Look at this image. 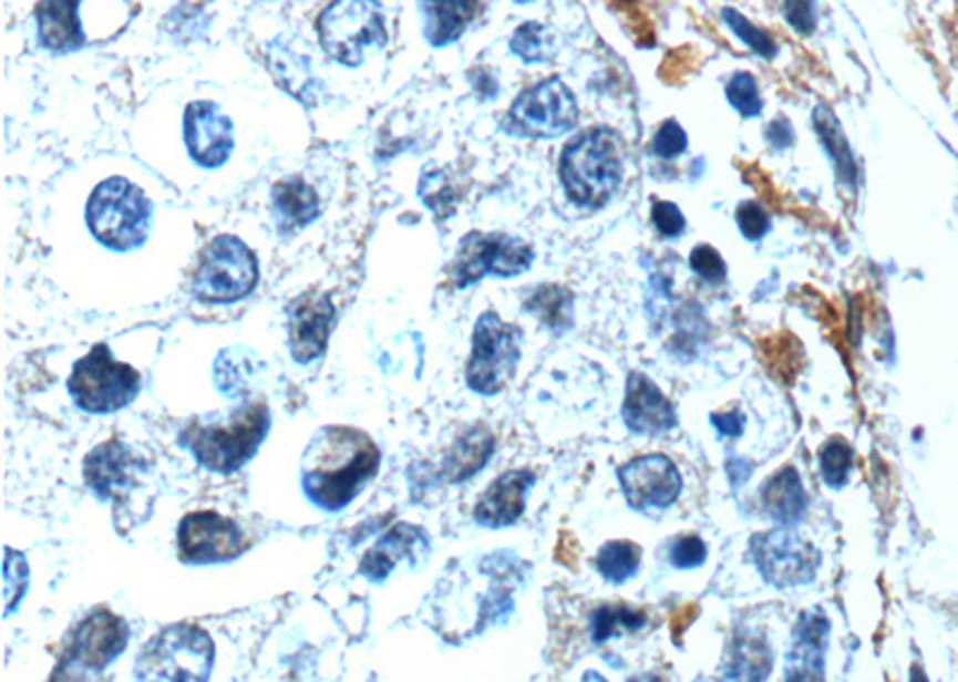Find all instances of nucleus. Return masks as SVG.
Masks as SVG:
<instances>
[{
	"label": "nucleus",
	"mask_w": 958,
	"mask_h": 682,
	"mask_svg": "<svg viewBox=\"0 0 958 682\" xmlns=\"http://www.w3.org/2000/svg\"><path fill=\"white\" fill-rule=\"evenodd\" d=\"M851 465H853V453L842 438L830 441L820 453L822 479L832 488H842L848 482Z\"/></svg>",
	"instance_id": "f704fd0d"
},
{
	"label": "nucleus",
	"mask_w": 958,
	"mask_h": 682,
	"mask_svg": "<svg viewBox=\"0 0 958 682\" xmlns=\"http://www.w3.org/2000/svg\"><path fill=\"white\" fill-rule=\"evenodd\" d=\"M37 27L43 46L53 53L78 51L84 43L80 27V0H41Z\"/></svg>",
	"instance_id": "5701e85b"
},
{
	"label": "nucleus",
	"mask_w": 958,
	"mask_h": 682,
	"mask_svg": "<svg viewBox=\"0 0 958 682\" xmlns=\"http://www.w3.org/2000/svg\"><path fill=\"white\" fill-rule=\"evenodd\" d=\"M271 209L284 232L300 230L319 216V197L300 177L284 180L271 189Z\"/></svg>",
	"instance_id": "393cba45"
},
{
	"label": "nucleus",
	"mask_w": 958,
	"mask_h": 682,
	"mask_svg": "<svg viewBox=\"0 0 958 682\" xmlns=\"http://www.w3.org/2000/svg\"><path fill=\"white\" fill-rule=\"evenodd\" d=\"M762 508L781 525L799 523L807 510V494L799 472L784 467L762 486Z\"/></svg>",
	"instance_id": "bb28decb"
},
{
	"label": "nucleus",
	"mask_w": 958,
	"mask_h": 682,
	"mask_svg": "<svg viewBox=\"0 0 958 682\" xmlns=\"http://www.w3.org/2000/svg\"><path fill=\"white\" fill-rule=\"evenodd\" d=\"M336 323V307L327 294H302L288 307V340L295 362L307 364L327 350Z\"/></svg>",
	"instance_id": "dca6fc26"
},
{
	"label": "nucleus",
	"mask_w": 958,
	"mask_h": 682,
	"mask_svg": "<svg viewBox=\"0 0 958 682\" xmlns=\"http://www.w3.org/2000/svg\"><path fill=\"white\" fill-rule=\"evenodd\" d=\"M727 99L743 117H758L762 113L760 86L750 72H735L727 84Z\"/></svg>",
	"instance_id": "c9c22d12"
},
{
	"label": "nucleus",
	"mask_w": 958,
	"mask_h": 682,
	"mask_svg": "<svg viewBox=\"0 0 958 682\" xmlns=\"http://www.w3.org/2000/svg\"><path fill=\"white\" fill-rule=\"evenodd\" d=\"M511 49L515 55H521L525 63H542L549 61L554 53V37L544 24L525 22L523 27L515 29Z\"/></svg>",
	"instance_id": "473e14b6"
},
{
	"label": "nucleus",
	"mask_w": 958,
	"mask_h": 682,
	"mask_svg": "<svg viewBox=\"0 0 958 682\" xmlns=\"http://www.w3.org/2000/svg\"><path fill=\"white\" fill-rule=\"evenodd\" d=\"M140 467L127 446L121 441H109L86 455L84 479L101 500H115L135 484Z\"/></svg>",
	"instance_id": "aec40b11"
},
{
	"label": "nucleus",
	"mask_w": 958,
	"mask_h": 682,
	"mask_svg": "<svg viewBox=\"0 0 958 682\" xmlns=\"http://www.w3.org/2000/svg\"><path fill=\"white\" fill-rule=\"evenodd\" d=\"M86 224L96 240L117 251L140 247L152 228V204L123 177L101 183L86 206Z\"/></svg>",
	"instance_id": "20e7f679"
},
{
	"label": "nucleus",
	"mask_w": 958,
	"mask_h": 682,
	"mask_svg": "<svg viewBox=\"0 0 958 682\" xmlns=\"http://www.w3.org/2000/svg\"><path fill=\"white\" fill-rule=\"evenodd\" d=\"M426 551V531L415 525H395L367 551L360 572L367 580H387L389 572L405 558H418Z\"/></svg>",
	"instance_id": "4be33fe9"
},
{
	"label": "nucleus",
	"mask_w": 958,
	"mask_h": 682,
	"mask_svg": "<svg viewBox=\"0 0 958 682\" xmlns=\"http://www.w3.org/2000/svg\"><path fill=\"white\" fill-rule=\"evenodd\" d=\"M523 331L506 323L496 311H484L475 323L473 354L467 360L465 381L480 395H496L513 379L523 354Z\"/></svg>",
	"instance_id": "1a4fd4ad"
},
{
	"label": "nucleus",
	"mask_w": 958,
	"mask_h": 682,
	"mask_svg": "<svg viewBox=\"0 0 958 682\" xmlns=\"http://www.w3.org/2000/svg\"><path fill=\"white\" fill-rule=\"evenodd\" d=\"M321 49L336 63L356 68L367 49L387 43V22L377 0H336L319 18Z\"/></svg>",
	"instance_id": "0eeeda50"
},
{
	"label": "nucleus",
	"mask_w": 958,
	"mask_h": 682,
	"mask_svg": "<svg viewBox=\"0 0 958 682\" xmlns=\"http://www.w3.org/2000/svg\"><path fill=\"white\" fill-rule=\"evenodd\" d=\"M496 448V441L486 426H473L453 443V448L446 453L444 465H441V474L453 484L465 482L477 474Z\"/></svg>",
	"instance_id": "a878e982"
},
{
	"label": "nucleus",
	"mask_w": 958,
	"mask_h": 682,
	"mask_svg": "<svg viewBox=\"0 0 958 682\" xmlns=\"http://www.w3.org/2000/svg\"><path fill=\"white\" fill-rule=\"evenodd\" d=\"M418 3L424 18V37L432 46H449L459 41L482 8V0H418Z\"/></svg>",
	"instance_id": "b1692460"
},
{
	"label": "nucleus",
	"mask_w": 958,
	"mask_h": 682,
	"mask_svg": "<svg viewBox=\"0 0 958 682\" xmlns=\"http://www.w3.org/2000/svg\"><path fill=\"white\" fill-rule=\"evenodd\" d=\"M269 407L264 403H247L235 410L226 422L189 424L181 434V443L202 467L230 474L257 453L264 436L269 434Z\"/></svg>",
	"instance_id": "7ed1b4c3"
},
{
	"label": "nucleus",
	"mask_w": 958,
	"mask_h": 682,
	"mask_svg": "<svg viewBox=\"0 0 958 682\" xmlns=\"http://www.w3.org/2000/svg\"><path fill=\"white\" fill-rule=\"evenodd\" d=\"M655 154L659 158H676L681 156L688 149V135L686 130L678 125L676 121H667L661 123V127L657 130L655 135Z\"/></svg>",
	"instance_id": "79ce46f5"
},
{
	"label": "nucleus",
	"mask_w": 958,
	"mask_h": 682,
	"mask_svg": "<svg viewBox=\"0 0 958 682\" xmlns=\"http://www.w3.org/2000/svg\"><path fill=\"white\" fill-rule=\"evenodd\" d=\"M669 560H671V566L678 570L700 568L702 562L707 560V546L700 537H683V539L673 541L671 551H669Z\"/></svg>",
	"instance_id": "a19ab883"
},
{
	"label": "nucleus",
	"mask_w": 958,
	"mask_h": 682,
	"mask_svg": "<svg viewBox=\"0 0 958 682\" xmlns=\"http://www.w3.org/2000/svg\"><path fill=\"white\" fill-rule=\"evenodd\" d=\"M645 620L642 611H632L626 606H601L593 616V640L595 644H604L618 634V630L636 632L645 626Z\"/></svg>",
	"instance_id": "2f4dec72"
},
{
	"label": "nucleus",
	"mask_w": 958,
	"mask_h": 682,
	"mask_svg": "<svg viewBox=\"0 0 958 682\" xmlns=\"http://www.w3.org/2000/svg\"><path fill=\"white\" fill-rule=\"evenodd\" d=\"M597 568L609 582H626L640 568V546L630 541H609L601 546Z\"/></svg>",
	"instance_id": "c756f323"
},
{
	"label": "nucleus",
	"mask_w": 958,
	"mask_h": 682,
	"mask_svg": "<svg viewBox=\"0 0 958 682\" xmlns=\"http://www.w3.org/2000/svg\"><path fill=\"white\" fill-rule=\"evenodd\" d=\"M573 302V292L562 286H537L523 304L527 314H533L539 323H544V329L564 333L575 321Z\"/></svg>",
	"instance_id": "c85d7f7f"
},
{
	"label": "nucleus",
	"mask_w": 958,
	"mask_h": 682,
	"mask_svg": "<svg viewBox=\"0 0 958 682\" xmlns=\"http://www.w3.org/2000/svg\"><path fill=\"white\" fill-rule=\"evenodd\" d=\"M712 424L719 434L724 436H741L745 428V417L741 412H717L712 414Z\"/></svg>",
	"instance_id": "a18cd8bd"
},
{
	"label": "nucleus",
	"mask_w": 958,
	"mask_h": 682,
	"mask_svg": "<svg viewBox=\"0 0 958 682\" xmlns=\"http://www.w3.org/2000/svg\"><path fill=\"white\" fill-rule=\"evenodd\" d=\"M827 647H830V620L820 611H805L793 628L789 659H786V678L822 680Z\"/></svg>",
	"instance_id": "6ab92c4d"
},
{
	"label": "nucleus",
	"mask_w": 958,
	"mask_h": 682,
	"mask_svg": "<svg viewBox=\"0 0 958 682\" xmlns=\"http://www.w3.org/2000/svg\"><path fill=\"white\" fill-rule=\"evenodd\" d=\"M185 142L199 166H224L233 149V125L209 101L192 103L185 115Z\"/></svg>",
	"instance_id": "f3484780"
},
{
	"label": "nucleus",
	"mask_w": 958,
	"mask_h": 682,
	"mask_svg": "<svg viewBox=\"0 0 958 682\" xmlns=\"http://www.w3.org/2000/svg\"><path fill=\"white\" fill-rule=\"evenodd\" d=\"M621 414L630 432L640 436L667 434L678 422L671 400L645 374L628 376Z\"/></svg>",
	"instance_id": "a211bd4d"
},
{
	"label": "nucleus",
	"mask_w": 958,
	"mask_h": 682,
	"mask_svg": "<svg viewBox=\"0 0 958 682\" xmlns=\"http://www.w3.org/2000/svg\"><path fill=\"white\" fill-rule=\"evenodd\" d=\"M245 548L240 527L214 513L187 515L178 527V554L185 562H226L238 558Z\"/></svg>",
	"instance_id": "4468645a"
},
{
	"label": "nucleus",
	"mask_w": 958,
	"mask_h": 682,
	"mask_svg": "<svg viewBox=\"0 0 958 682\" xmlns=\"http://www.w3.org/2000/svg\"><path fill=\"white\" fill-rule=\"evenodd\" d=\"M257 259L238 237L220 235L206 245L192 276V292L202 302L228 304L247 298L257 283Z\"/></svg>",
	"instance_id": "6e6552de"
},
{
	"label": "nucleus",
	"mask_w": 958,
	"mask_h": 682,
	"mask_svg": "<svg viewBox=\"0 0 958 682\" xmlns=\"http://www.w3.org/2000/svg\"><path fill=\"white\" fill-rule=\"evenodd\" d=\"M381 465L377 443L348 426H327L309 443L302 488L323 510H341L367 486Z\"/></svg>",
	"instance_id": "f257e3e1"
},
{
	"label": "nucleus",
	"mask_w": 958,
	"mask_h": 682,
	"mask_svg": "<svg viewBox=\"0 0 958 682\" xmlns=\"http://www.w3.org/2000/svg\"><path fill=\"white\" fill-rule=\"evenodd\" d=\"M624 496L636 510L669 508L681 494V474L665 455H645L630 459L618 469Z\"/></svg>",
	"instance_id": "2eb2a0df"
},
{
	"label": "nucleus",
	"mask_w": 958,
	"mask_h": 682,
	"mask_svg": "<svg viewBox=\"0 0 958 682\" xmlns=\"http://www.w3.org/2000/svg\"><path fill=\"white\" fill-rule=\"evenodd\" d=\"M533 261V247L518 237L504 232H470L459 245V255L449 273L455 288H467L486 276L511 278L525 273Z\"/></svg>",
	"instance_id": "9b49d317"
},
{
	"label": "nucleus",
	"mask_w": 958,
	"mask_h": 682,
	"mask_svg": "<svg viewBox=\"0 0 958 682\" xmlns=\"http://www.w3.org/2000/svg\"><path fill=\"white\" fill-rule=\"evenodd\" d=\"M750 556L764 580L781 589L807 585L820 568L817 548L791 527L755 534L750 539Z\"/></svg>",
	"instance_id": "ddd939ff"
},
{
	"label": "nucleus",
	"mask_w": 958,
	"mask_h": 682,
	"mask_svg": "<svg viewBox=\"0 0 958 682\" xmlns=\"http://www.w3.org/2000/svg\"><path fill=\"white\" fill-rule=\"evenodd\" d=\"M558 173L575 206L599 209L621 187L624 144L609 127L587 130L566 144Z\"/></svg>",
	"instance_id": "f03ea898"
},
{
	"label": "nucleus",
	"mask_w": 958,
	"mask_h": 682,
	"mask_svg": "<svg viewBox=\"0 0 958 682\" xmlns=\"http://www.w3.org/2000/svg\"><path fill=\"white\" fill-rule=\"evenodd\" d=\"M535 484V474L527 469H511L486 488L482 494L477 508H475V520L482 527L501 529L515 525L525 513V500L527 492Z\"/></svg>",
	"instance_id": "412c9836"
},
{
	"label": "nucleus",
	"mask_w": 958,
	"mask_h": 682,
	"mask_svg": "<svg viewBox=\"0 0 958 682\" xmlns=\"http://www.w3.org/2000/svg\"><path fill=\"white\" fill-rule=\"evenodd\" d=\"M214 669V642L202 628L178 622L144 644L135 663L140 680H206Z\"/></svg>",
	"instance_id": "39448f33"
},
{
	"label": "nucleus",
	"mask_w": 958,
	"mask_h": 682,
	"mask_svg": "<svg viewBox=\"0 0 958 682\" xmlns=\"http://www.w3.org/2000/svg\"><path fill=\"white\" fill-rule=\"evenodd\" d=\"M731 673L733 678L760 680L772 669V651L764 642L753 637H741L731 649Z\"/></svg>",
	"instance_id": "7c9ffc66"
},
{
	"label": "nucleus",
	"mask_w": 958,
	"mask_h": 682,
	"mask_svg": "<svg viewBox=\"0 0 958 682\" xmlns=\"http://www.w3.org/2000/svg\"><path fill=\"white\" fill-rule=\"evenodd\" d=\"M580 108L570 89L558 80H544L523 92L508 111L506 130L518 137L552 140L578 125Z\"/></svg>",
	"instance_id": "f8f14e48"
},
{
	"label": "nucleus",
	"mask_w": 958,
	"mask_h": 682,
	"mask_svg": "<svg viewBox=\"0 0 958 682\" xmlns=\"http://www.w3.org/2000/svg\"><path fill=\"white\" fill-rule=\"evenodd\" d=\"M3 587H6V611L8 616L14 611L27 591L29 570L22 554H14L12 548H6V566H3Z\"/></svg>",
	"instance_id": "e433bc0d"
},
{
	"label": "nucleus",
	"mask_w": 958,
	"mask_h": 682,
	"mask_svg": "<svg viewBox=\"0 0 958 682\" xmlns=\"http://www.w3.org/2000/svg\"><path fill=\"white\" fill-rule=\"evenodd\" d=\"M735 224H739L741 232L745 240H762V237L770 232L772 228V218L766 214L760 204L755 202H743L739 206V211H735Z\"/></svg>",
	"instance_id": "ea45409f"
},
{
	"label": "nucleus",
	"mask_w": 958,
	"mask_h": 682,
	"mask_svg": "<svg viewBox=\"0 0 958 682\" xmlns=\"http://www.w3.org/2000/svg\"><path fill=\"white\" fill-rule=\"evenodd\" d=\"M652 224L657 232L665 237H678L686 232V216L673 202H655Z\"/></svg>",
	"instance_id": "37998d69"
},
{
	"label": "nucleus",
	"mask_w": 958,
	"mask_h": 682,
	"mask_svg": "<svg viewBox=\"0 0 958 682\" xmlns=\"http://www.w3.org/2000/svg\"><path fill=\"white\" fill-rule=\"evenodd\" d=\"M724 22L729 24L731 32L745 43L748 49H753L758 55L766 58V61H772V58H776L779 46H776V41L772 39V34H766L764 29H760L758 24H753L748 18H743V14L739 10L727 8L724 10Z\"/></svg>",
	"instance_id": "72a5a7b5"
},
{
	"label": "nucleus",
	"mask_w": 958,
	"mask_h": 682,
	"mask_svg": "<svg viewBox=\"0 0 958 682\" xmlns=\"http://www.w3.org/2000/svg\"><path fill=\"white\" fill-rule=\"evenodd\" d=\"M127 640L130 628L123 618H117L106 608H94L70 632L61 661L55 663L53 678L84 680L99 675L123 654Z\"/></svg>",
	"instance_id": "423d86ee"
},
{
	"label": "nucleus",
	"mask_w": 958,
	"mask_h": 682,
	"mask_svg": "<svg viewBox=\"0 0 958 682\" xmlns=\"http://www.w3.org/2000/svg\"><path fill=\"white\" fill-rule=\"evenodd\" d=\"M140 385V374L135 369L117 362L111 348L103 343L94 345L90 354L75 364L68 381L70 395L78 407L94 414H109L127 407L137 397Z\"/></svg>",
	"instance_id": "9d476101"
},
{
	"label": "nucleus",
	"mask_w": 958,
	"mask_h": 682,
	"mask_svg": "<svg viewBox=\"0 0 958 682\" xmlns=\"http://www.w3.org/2000/svg\"><path fill=\"white\" fill-rule=\"evenodd\" d=\"M766 140L774 146L776 152H784L793 144V125L786 121V117H776V121L770 123L766 127Z\"/></svg>",
	"instance_id": "c03bdc74"
},
{
	"label": "nucleus",
	"mask_w": 958,
	"mask_h": 682,
	"mask_svg": "<svg viewBox=\"0 0 958 682\" xmlns=\"http://www.w3.org/2000/svg\"><path fill=\"white\" fill-rule=\"evenodd\" d=\"M690 269L696 271L707 283H724L727 280V261L721 259L719 251L710 245H700L692 249Z\"/></svg>",
	"instance_id": "4c0bfd02"
},
{
	"label": "nucleus",
	"mask_w": 958,
	"mask_h": 682,
	"mask_svg": "<svg viewBox=\"0 0 958 682\" xmlns=\"http://www.w3.org/2000/svg\"><path fill=\"white\" fill-rule=\"evenodd\" d=\"M781 12L793 32L801 37L815 34L817 29V6L815 0H781Z\"/></svg>",
	"instance_id": "58836bf2"
},
{
	"label": "nucleus",
	"mask_w": 958,
	"mask_h": 682,
	"mask_svg": "<svg viewBox=\"0 0 958 682\" xmlns=\"http://www.w3.org/2000/svg\"><path fill=\"white\" fill-rule=\"evenodd\" d=\"M813 125H815L817 137L824 146V152H827V156L832 161L836 177L848 189H853L856 187V180H858V166H856V158H853L851 144L844 135L842 123L836 121V115L830 106H817L813 113Z\"/></svg>",
	"instance_id": "cd10ccee"
},
{
	"label": "nucleus",
	"mask_w": 958,
	"mask_h": 682,
	"mask_svg": "<svg viewBox=\"0 0 958 682\" xmlns=\"http://www.w3.org/2000/svg\"><path fill=\"white\" fill-rule=\"evenodd\" d=\"M515 3H533V0H515Z\"/></svg>",
	"instance_id": "49530a36"
}]
</instances>
